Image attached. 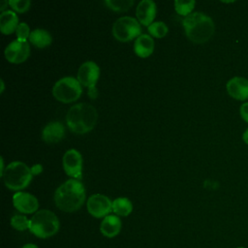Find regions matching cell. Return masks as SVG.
Returning a JSON list of instances; mask_svg holds the SVG:
<instances>
[{
	"mask_svg": "<svg viewBox=\"0 0 248 248\" xmlns=\"http://www.w3.org/2000/svg\"><path fill=\"white\" fill-rule=\"evenodd\" d=\"M85 202V188L78 179H69L54 193L55 205L64 212L78 210Z\"/></svg>",
	"mask_w": 248,
	"mask_h": 248,
	"instance_id": "cell-1",
	"label": "cell"
},
{
	"mask_svg": "<svg viewBox=\"0 0 248 248\" xmlns=\"http://www.w3.org/2000/svg\"><path fill=\"white\" fill-rule=\"evenodd\" d=\"M182 25L188 39L197 44H202L211 39L215 31V25L207 15L195 12L182 20Z\"/></svg>",
	"mask_w": 248,
	"mask_h": 248,
	"instance_id": "cell-2",
	"label": "cell"
},
{
	"mask_svg": "<svg viewBox=\"0 0 248 248\" xmlns=\"http://www.w3.org/2000/svg\"><path fill=\"white\" fill-rule=\"evenodd\" d=\"M97 118V110L93 106L79 103L70 108L66 115V122L72 132L85 134L95 127Z\"/></svg>",
	"mask_w": 248,
	"mask_h": 248,
	"instance_id": "cell-3",
	"label": "cell"
},
{
	"mask_svg": "<svg viewBox=\"0 0 248 248\" xmlns=\"http://www.w3.org/2000/svg\"><path fill=\"white\" fill-rule=\"evenodd\" d=\"M59 228L58 217L48 209L38 210L30 219L29 231L38 238H49L57 233Z\"/></svg>",
	"mask_w": 248,
	"mask_h": 248,
	"instance_id": "cell-4",
	"label": "cell"
},
{
	"mask_svg": "<svg viewBox=\"0 0 248 248\" xmlns=\"http://www.w3.org/2000/svg\"><path fill=\"white\" fill-rule=\"evenodd\" d=\"M32 176V170L20 161H15L9 164L2 175L6 187L14 191L26 188L31 182Z\"/></svg>",
	"mask_w": 248,
	"mask_h": 248,
	"instance_id": "cell-5",
	"label": "cell"
},
{
	"mask_svg": "<svg viewBox=\"0 0 248 248\" xmlns=\"http://www.w3.org/2000/svg\"><path fill=\"white\" fill-rule=\"evenodd\" d=\"M82 92L81 84L78 78L65 77L55 82L52 87L53 97L62 103H72L77 101Z\"/></svg>",
	"mask_w": 248,
	"mask_h": 248,
	"instance_id": "cell-6",
	"label": "cell"
},
{
	"mask_svg": "<svg viewBox=\"0 0 248 248\" xmlns=\"http://www.w3.org/2000/svg\"><path fill=\"white\" fill-rule=\"evenodd\" d=\"M141 27L139 20L131 16H122L112 25L113 37L120 42H128L140 36Z\"/></svg>",
	"mask_w": 248,
	"mask_h": 248,
	"instance_id": "cell-7",
	"label": "cell"
},
{
	"mask_svg": "<svg viewBox=\"0 0 248 248\" xmlns=\"http://www.w3.org/2000/svg\"><path fill=\"white\" fill-rule=\"evenodd\" d=\"M86 207L91 216L105 218L112 211V202L105 195L94 194L88 198Z\"/></svg>",
	"mask_w": 248,
	"mask_h": 248,
	"instance_id": "cell-8",
	"label": "cell"
},
{
	"mask_svg": "<svg viewBox=\"0 0 248 248\" xmlns=\"http://www.w3.org/2000/svg\"><path fill=\"white\" fill-rule=\"evenodd\" d=\"M6 59L14 64L24 62L30 54V46L27 41H13L10 43L4 51Z\"/></svg>",
	"mask_w": 248,
	"mask_h": 248,
	"instance_id": "cell-9",
	"label": "cell"
},
{
	"mask_svg": "<svg viewBox=\"0 0 248 248\" xmlns=\"http://www.w3.org/2000/svg\"><path fill=\"white\" fill-rule=\"evenodd\" d=\"M62 164L65 172L75 178H81L82 173V157L76 149H69L65 152L62 159Z\"/></svg>",
	"mask_w": 248,
	"mask_h": 248,
	"instance_id": "cell-10",
	"label": "cell"
},
{
	"mask_svg": "<svg viewBox=\"0 0 248 248\" xmlns=\"http://www.w3.org/2000/svg\"><path fill=\"white\" fill-rule=\"evenodd\" d=\"M100 76V68L93 61H86L80 65L78 71V80L86 87L95 86Z\"/></svg>",
	"mask_w": 248,
	"mask_h": 248,
	"instance_id": "cell-11",
	"label": "cell"
},
{
	"mask_svg": "<svg viewBox=\"0 0 248 248\" xmlns=\"http://www.w3.org/2000/svg\"><path fill=\"white\" fill-rule=\"evenodd\" d=\"M13 204L16 209L24 214L36 213L39 208L38 199L25 192H16L13 196Z\"/></svg>",
	"mask_w": 248,
	"mask_h": 248,
	"instance_id": "cell-12",
	"label": "cell"
},
{
	"mask_svg": "<svg viewBox=\"0 0 248 248\" xmlns=\"http://www.w3.org/2000/svg\"><path fill=\"white\" fill-rule=\"evenodd\" d=\"M228 94L233 99L245 101L248 99V79L242 77H233L226 84Z\"/></svg>",
	"mask_w": 248,
	"mask_h": 248,
	"instance_id": "cell-13",
	"label": "cell"
},
{
	"mask_svg": "<svg viewBox=\"0 0 248 248\" xmlns=\"http://www.w3.org/2000/svg\"><path fill=\"white\" fill-rule=\"evenodd\" d=\"M136 16L139 22L149 26L153 23V19L156 16V4L152 0L140 1L137 6Z\"/></svg>",
	"mask_w": 248,
	"mask_h": 248,
	"instance_id": "cell-14",
	"label": "cell"
},
{
	"mask_svg": "<svg viewBox=\"0 0 248 248\" xmlns=\"http://www.w3.org/2000/svg\"><path fill=\"white\" fill-rule=\"evenodd\" d=\"M65 136V128L58 121L49 122L45 126L42 132V139L46 143H55L60 141Z\"/></svg>",
	"mask_w": 248,
	"mask_h": 248,
	"instance_id": "cell-15",
	"label": "cell"
},
{
	"mask_svg": "<svg viewBox=\"0 0 248 248\" xmlns=\"http://www.w3.org/2000/svg\"><path fill=\"white\" fill-rule=\"evenodd\" d=\"M122 223L117 215H108L106 216L100 224V232L102 234L108 238H113L121 231Z\"/></svg>",
	"mask_w": 248,
	"mask_h": 248,
	"instance_id": "cell-16",
	"label": "cell"
},
{
	"mask_svg": "<svg viewBox=\"0 0 248 248\" xmlns=\"http://www.w3.org/2000/svg\"><path fill=\"white\" fill-rule=\"evenodd\" d=\"M134 50L140 57H148L154 50V40L147 34H141L135 41Z\"/></svg>",
	"mask_w": 248,
	"mask_h": 248,
	"instance_id": "cell-17",
	"label": "cell"
},
{
	"mask_svg": "<svg viewBox=\"0 0 248 248\" xmlns=\"http://www.w3.org/2000/svg\"><path fill=\"white\" fill-rule=\"evenodd\" d=\"M18 18L15 12L4 11L0 15V30L3 34H12L18 26Z\"/></svg>",
	"mask_w": 248,
	"mask_h": 248,
	"instance_id": "cell-18",
	"label": "cell"
},
{
	"mask_svg": "<svg viewBox=\"0 0 248 248\" xmlns=\"http://www.w3.org/2000/svg\"><path fill=\"white\" fill-rule=\"evenodd\" d=\"M29 41L32 45L39 48H44L51 44V35L45 29L37 28L31 31Z\"/></svg>",
	"mask_w": 248,
	"mask_h": 248,
	"instance_id": "cell-19",
	"label": "cell"
},
{
	"mask_svg": "<svg viewBox=\"0 0 248 248\" xmlns=\"http://www.w3.org/2000/svg\"><path fill=\"white\" fill-rule=\"evenodd\" d=\"M133 210L132 202L128 198H117L112 201V211L117 216H128Z\"/></svg>",
	"mask_w": 248,
	"mask_h": 248,
	"instance_id": "cell-20",
	"label": "cell"
},
{
	"mask_svg": "<svg viewBox=\"0 0 248 248\" xmlns=\"http://www.w3.org/2000/svg\"><path fill=\"white\" fill-rule=\"evenodd\" d=\"M106 5L116 12H125L128 11L134 4L132 0H106Z\"/></svg>",
	"mask_w": 248,
	"mask_h": 248,
	"instance_id": "cell-21",
	"label": "cell"
},
{
	"mask_svg": "<svg viewBox=\"0 0 248 248\" xmlns=\"http://www.w3.org/2000/svg\"><path fill=\"white\" fill-rule=\"evenodd\" d=\"M11 226L16 231H25L29 230L30 219L21 214H16L11 218Z\"/></svg>",
	"mask_w": 248,
	"mask_h": 248,
	"instance_id": "cell-22",
	"label": "cell"
},
{
	"mask_svg": "<svg viewBox=\"0 0 248 248\" xmlns=\"http://www.w3.org/2000/svg\"><path fill=\"white\" fill-rule=\"evenodd\" d=\"M195 1H183V0H176L174 1V9L177 14L180 16H187L191 14L192 10L195 7Z\"/></svg>",
	"mask_w": 248,
	"mask_h": 248,
	"instance_id": "cell-23",
	"label": "cell"
},
{
	"mask_svg": "<svg viewBox=\"0 0 248 248\" xmlns=\"http://www.w3.org/2000/svg\"><path fill=\"white\" fill-rule=\"evenodd\" d=\"M148 32L156 38H163L168 33V26L163 21H155L148 26Z\"/></svg>",
	"mask_w": 248,
	"mask_h": 248,
	"instance_id": "cell-24",
	"label": "cell"
},
{
	"mask_svg": "<svg viewBox=\"0 0 248 248\" xmlns=\"http://www.w3.org/2000/svg\"><path fill=\"white\" fill-rule=\"evenodd\" d=\"M9 5L15 11H16L18 13H23L29 9L31 2L29 0H10Z\"/></svg>",
	"mask_w": 248,
	"mask_h": 248,
	"instance_id": "cell-25",
	"label": "cell"
},
{
	"mask_svg": "<svg viewBox=\"0 0 248 248\" xmlns=\"http://www.w3.org/2000/svg\"><path fill=\"white\" fill-rule=\"evenodd\" d=\"M16 34L18 41H26L30 37V29L29 26L25 22H20L16 30Z\"/></svg>",
	"mask_w": 248,
	"mask_h": 248,
	"instance_id": "cell-26",
	"label": "cell"
},
{
	"mask_svg": "<svg viewBox=\"0 0 248 248\" xmlns=\"http://www.w3.org/2000/svg\"><path fill=\"white\" fill-rule=\"evenodd\" d=\"M239 113H240L241 118H242L245 122L248 123V102H245V103H243V104L240 106Z\"/></svg>",
	"mask_w": 248,
	"mask_h": 248,
	"instance_id": "cell-27",
	"label": "cell"
},
{
	"mask_svg": "<svg viewBox=\"0 0 248 248\" xmlns=\"http://www.w3.org/2000/svg\"><path fill=\"white\" fill-rule=\"evenodd\" d=\"M242 140H243V141L245 142V143H247L248 144V128L245 130V132L243 133V135H242Z\"/></svg>",
	"mask_w": 248,
	"mask_h": 248,
	"instance_id": "cell-28",
	"label": "cell"
},
{
	"mask_svg": "<svg viewBox=\"0 0 248 248\" xmlns=\"http://www.w3.org/2000/svg\"><path fill=\"white\" fill-rule=\"evenodd\" d=\"M21 248H39V247L34 243H26Z\"/></svg>",
	"mask_w": 248,
	"mask_h": 248,
	"instance_id": "cell-29",
	"label": "cell"
},
{
	"mask_svg": "<svg viewBox=\"0 0 248 248\" xmlns=\"http://www.w3.org/2000/svg\"><path fill=\"white\" fill-rule=\"evenodd\" d=\"M8 4H9L8 1H1L0 2V10L3 11L6 8V5H8Z\"/></svg>",
	"mask_w": 248,
	"mask_h": 248,
	"instance_id": "cell-30",
	"label": "cell"
},
{
	"mask_svg": "<svg viewBox=\"0 0 248 248\" xmlns=\"http://www.w3.org/2000/svg\"><path fill=\"white\" fill-rule=\"evenodd\" d=\"M4 91V81L3 79H1V93Z\"/></svg>",
	"mask_w": 248,
	"mask_h": 248,
	"instance_id": "cell-31",
	"label": "cell"
},
{
	"mask_svg": "<svg viewBox=\"0 0 248 248\" xmlns=\"http://www.w3.org/2000/svg\"><path fill=\"white\" fill-rule=\"evenodd\" d=\"M236 248H246V247H244V246H238V247H236Z\"/></svg>",
	"mask_w": 248,
	"mask_h": 248,
	"instance_id": "cell-32",
	"label": "cell"
}]
</instances>
